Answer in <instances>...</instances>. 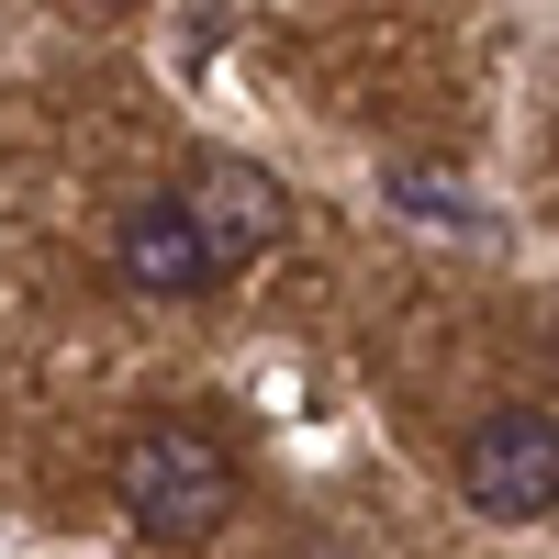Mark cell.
<instances>
[{"instance_id":"cell-2","label":"cell","mask_w":559,"mask_h":559,"mask_svg":"<svg viewBox=\"0 0 559 559\" xmlns=\"http://www.w3.org/2000/svg\"><path fill=\"white\" fill-rule=\"evenodd\" d=\"M459 492L492 526H537L559 515V414L537 403H492L471 437H459Z\"/></svg>"},{"instance_id":"cell-3","label":"cell","mask_w":559,"mask_h":559,"mask_svg":"<svg viewBox=\"0 0 559 559\" xmlns=\"http://www.w3.org/2000/svg\"><path fill=\"white\" fill-rule=\"evenodd\" d=\"M179 213H191V236L213 247V269H247L280 247V224H292V191H280L269 168L247 157H202L191 179H179Z\"/></svg>"},{"instance_id":"cell-4","label":"cell","mask_w":559,"mask_h":559,"mask_svg":"<svg viewBox=\"0 0 559 559\" xmlns=\"http://www.w3.org/2000/svg\"><path fill=\"white\" fill-rule=\"evenodd\" d=\"M112 280L123 292H146V302H191V292H213V247L191 236V213H179V191H146V202H123V224H112Z\"/></svg>"},{"instance_id":"cell-1","label":"cell","mask_w":559,"mask_h":559,"mask_svg":"<svg viewBox=\"0 0 559 559\" xmlns=\"http://www.w3.org/2000/svg\"><path fill=\"white\" fill-rule=\"evenodd\" d=\"M112 492H123V515H134L146 548H213L224 526H236V459H224V437H202V426L123 437Z\"/></svg>"}]
</instances>
